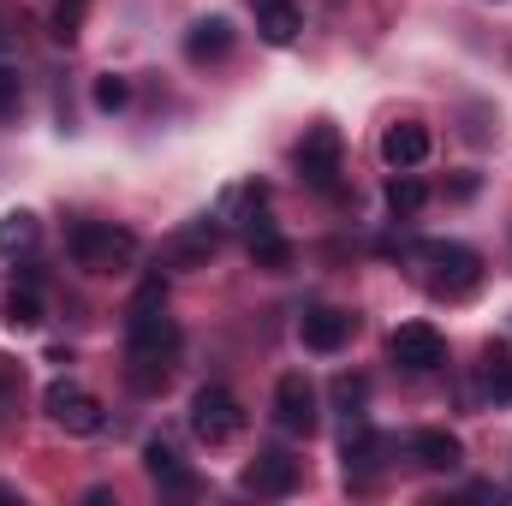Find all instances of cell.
<instances>
[{
  "label": "cell",
  "instance_id": "cell-1",
  "mask_svg": "<svg viewBox=\"0 0 512 506\" xmlns=\"http://www.w3.org/2000/svg\"><path fill=\"white\" fill-rule=\"evenodd\" d=\"M179 322L167 316V304H131L126 316V381L137 393H161L173 381V364H179Z\"/></svg>",
  "mask_w": 512,
  "mask_h": 506
},
{
  "label": "cell",
  "instance_id": "cell-2",
  "mask_svg": "<svg viewBox=\"0 0 512 506\" xmlns=\"http://www.w3.org/2000/svg\"><path fill=\"white\" fill-rule=\"evenodd\" d=\"M66 251H72V262L84 274H131V262H137L143 245H137V233L114 227V221H78L66 233Z\"/></svg>",
  "mask_w": 512,
  "mask_h": 506
},
{
  "label": "cell",
  "instance_id": "cell-3",
  "mask_svg": "<svg viewBox=\"0 0 512 506\" xmlns=\"http://www.w3.org/2000/svg\"><path fill=\"white\" fill-rule=\"evenodd\" d=\"M411 256L429 268V292H435V298H465V292L483 280V256L471 251V245L429 239V245H411Z\"/></svg>",
  "mask_w": 512,
  "mask_h": 506
},
{
  "label": "cell",
  "instance_id": "cell-4",
  "mask_svg": "<svg viewBox=\"0 0 512 506\" xmlns=\"http://www.w3.org/2000/svg\"><path fill=\"white\" fill-rule=\"evenodd\" d=\"M298 179L310 191H340V173H346V143H340V126L316 120V126L298 137Z\"/></svg>",
  "mask_w": 512,
  "mask_h": 506
},
{
  "label": "cell",
  "instance_id": "cell-5",
  "mask_svg": "<svg viewBox=\"0 0 512 506\" xmlns=\"http://www.w3.org/2000/svg\"><path fill=\"white\" fill-rule=\"evenodd\" d=\"M239 429H245V405H239V393H233V387L209 381V387H197V393H191V435H197L203 447H227Z\"/></svg>",
  "mask_w": 512,
  "mask_h": 506
},
{
  "label": "cell",
  "instance_id": "cell-6",
  "mask_svg": "<svg viewBox=\"0 0 512 506\" xmlns=\"http://www.w3.org/2000/svg\"><path fill=\"white\" fill-rule=\"evenodd\" d=\"M42 411H48V423L54 429H66V435H102L108 429V411H102V399L90 393V387H78V381H48V393H42Z\"/></svg>",
  "mask_w": 512,
  "mask_h": 506
},
{
  "label": "cell",
  "instance_id": "cell-7",
  "mask_svg": "<svg viewBox=\"0 0 512 506\" xmlns=\"http://www.w3.org/2000/svg\"><path fill=\"white\" fill-rule=\"evenodd\" d=\"M387 358H393L399 370H411V376H429V370L447 364V340H441L429 322H399V328L387 334Z\"/></svg>",
  "mask_w": 512,
  "mask_h": 506
},
{
  "label": "cell",
  "instance_id": "cell-8",
  "mask_svg": "<svg viewBox=\"0 0 512 506\" xmlns=\"http://www.w3.org/2000/svg\"><path fill=\"white\" fill-rule=\"evenodd\" d=\"M274 429H286V435H316L322 429V411H316V387L304 376H280L274 381Z\"/></svg>",
  "mask_w": 512,
  "mask_h": 506
},
{
  "label": "cell",
  "instance_id": "cell-9",
  "mask_svg": "<svg viewBox=\"0 0 512 506\" xmlns=\"http://www.w3.org/2000/svg\"><path fill=\"white\" fill-rule=\"evenodd\" d=\"M340 459H346V483H352V489H370L387 465V441L364 423V417H352V423H346V441H340Z\"/></svg>",
  "mask_w": 512,
  "mask_h": 506
},
{
  "label": "cell",
  "instance_id": "cell-10",
  "mask_svg": "<svg viewBox=\"0 0 512 506\" xmlns=\"http://www.w3.org/2000/svg\"><path fill=\"white\" fill-rule=\"evenodd\" d=\"M298 477H304V465H298L286 447H262L251 465H245V477H239V483H245L251 495L280 501V495H292V489H298Z\"/></svg>",
  "mask_w": 512,
  "mask_h": 506
},
{
  "label": "cell",
  "instance_id": "cell-11",
  "mask_svg": "<svg viewBox=\"0 0 512 506\" xmlns=\"http://www.w3.org/2000/svg\"><path fill=\"white\" fill-rule=\"evenodd\" d=\"M215 251H221V221L203 215V221H191V227H179V233L167 239L161 262H167V268H197V262H209Z\"/></svg>",
  "mask_w": 512,
  "mask_h": 506
},
{
  "label": "cell",
  "instance_id": "cell-12",
  "mask_svg": "<svg viewBox=\"0 0 512 506\" xmlns=\"http://www.w3.org/2000/svg\"><path fill=\"white\" fill-rule=\"evenodd\" d=\"M352 328H358V316H352V310H334V304H316V310H304V322H298V334H304L310 352H340V346L352 340Z\"/></svg>",
  "mask_w": 512,
  "mask_h": 506
},
{
  "label": "cell",
  "instance_id": "cell-13",
  "mask_svg": "<svg viewBox=\"0 0 512 506\" xmlns=\"http://www.w3.org/2000/svg\"><path fill=\"white\" fill-rule=\"evenodd\" d=\"M382 161L393 173H411V167H423L429 161V126H417V120H399V126L382 131Z\"/></svg>",
  "mask_w": 512,
  "mask_h": 506
},
{
  "label": "cell",
  "instance_id": "cell-14",
  "mask_svg": "<svg viewBox=\"0 0 512 506\" xmlns=\"http://www.w3.org/2000/svg\"><path fill=\"white\" fill-rule=\"evenodd\" d=\"M411 459H417L423 471H459V465H465V441L447 435V429H417V435H411Z\"/></svg>",
  "mask_w": 512,
  "mask_h": 506
},
{
  "label": "cell",
  "instance_id": "cell-15",
  "mask_svg": "<svg viewBox=\"0 0 512 506\" xmlns=\"http://www.w3.org/2000/svg\"><path fill=\"white\" fill-rule=\"evenodd\" d=\"M298 30H304V12H298V0H256V36H262L268 48H286V42H298Z\"/></svg>",
  "mask_w": 512,
  "mask_h": 506
},
{
  "label": "cell",
  "instance_id": "cell-16",
  "mask_svg": "<svg viewBox=\"0 0 512 506\" xmlns=\"http://www.w3.org/2000/svg\"><path fill=\"white\" fill-rule=\"evenodd\" d=\"M143 471H149L167 495H191V489H197V477L185 471V459H179L167 441H149V447H143Z\"/></svg>",
  "mask_w": 512,
  "mask_h": 506
},
{
  "label": "cell",
  "instance_id": "cell-17",
  "mask_svg": "<svg viewBox=\"0 0 512 506\" xmlns=\"http://www.w3.org/2000/svg\"><path fill=\"white\" fill-rule=\"evenodd\" d=\"M227 48H233V24H227L221 12H215V18H197V24L185 30V54H191L197 66H209V60H221Z\"/></svg>",
  "mask_w": 512,
  "mask_h": 506
},
{
  "label": "cell",
  "instance_id": "cell-18",
  "mask_svg": "<svg viewBox=\"0 0 512 506\" xmlns=\"http://www.w3.org/2000/svg\"><path fill=\"white\" fill-rule=\"evenodd\" d=\"M477 370H483V399L489 405H512V346L507 340H489Z\"/></svg>",
  "mask_w": 512,
  "mask_h": 506
},
{
  "label": "cell",
  "instance_id": "cell-19",
  "mask_svg": "<svg viewBox=\"0 0 512 506\" xmlns=\"http://www.w3.org/2000/svg\"><path fill=\"white\" fill-rule=\"evenodd\" d=\"M245 245H251V262H256V268H268V274L292 268V245H286V239H280V227H274V221H262V215L251 221V239H245Z\"/></svg>",
  "mask_w": 512,
  "mask_h": 506
},
{
  "label": "cell",
  "instance_id": "cell-20",
  "mask_svg": "<svg viewBox=\"0 0 512 506\" xmlns=\"http://www.w3.org/2000/svg\"><path fill=\"white\" fill-rule=\"evenodd\" d=\"M262 203H268V191H262L256 179H251V185H227V191H221V209H215V221H239V227H251Z\"/></svg>",
  "mask_w": 512,
  "mask_h": 506
},
{
  "label": "cell",
  "instance_id": "cell-21",
  "mask_svg": "<svg viewBox=\"0 0 512 506\" xmlns=\"http://www.w3.org/2000/svg\"><path fill=\"white\" fill-rule=\"evenodd\" d=\"M36 239H42V221H36L30 209H12V215H0V256H24Z\"/></svg>",
  "mask_w": 512,
  "mask_h": 506
},
{
  "label": "cell",
  "instance_id": "cell-22",
  "mask_svg": "<svg viewBox=\"0 0 512 506\" xmlns=\"http://www.w3.org/2000/svg\"><path fill=\"white\" fill-rule=\"evenodd\" d=\"M6 328H12V334L42 328V292H36V286H18V292L6 298Z\"/></svg>",
  "mask_w": 512,
  "mask_h": 506
},
{
  "label": "cell",
  "instance_id": "cell-23",
  "mask_svg": "<svg viewBox=\"0 0 512 506\" xmlns=\"http://www.w3.org/2000/svg\"><path fill=\"white\" fill-rule=\"evenodd\" d=\"M423 203H429V185H423V179H411V173L387 179V209H393V215H417Z\"/></svg>",
  "mask_w": 512,
  "mask_h": 506
},
{
  "label": "cell",
  "instance_id": "cell-24",
  "mask_svg": "<svg viewBox=\"0 0 512 506\" xmlns=\"http://www.w3.org/2000/svg\"><path fill=\"white\" fill-rule=\"evenodd\" d=\"M90 96H96V108H102V114H120V108H126V102H131V84H126V78H120V72H102Z\"/></svg>",
  "mask_w": 512,
  "mask_h": 506
},
{
  "label": "cell",
  "instance_id": "cell-25",
  "mask_svg": "<svg viewBox=\"0 0 512 506\" xmlns=\"http://www.w3.org/2000/svg\"><path fill=\"white\" fill-rule=\"evenodd\" d=\"M18 399H24V364H12V358H0V423L18 411Z\"/></svg>",
  "mask_w": 512,
  "mask_h": 506
},
{
  "label": "cell",
  "instance_id": "cell-26",
  "mask_svg": "<svg viewBox=\"0 0 512 506\" xmlns=\"http://www.w3.org/2000/svg\"><path fill=\"white\" fill-rule=\"evenodd\" d=\"M18 108H24V78L0 66V120H18Z\"/></svg>",
  "mask_w": 512,
  "mask_h": 506
},
{
  "label": "cell",
  "instance_id": "cell-27",
  "mask_svg": "<svg viewBox=\"0 0 512 506\" xmlns=\"http://www.w3.org/2000/svg\"><path fill=\"white\" fill-rule=\"evenodd\" d=\"M370 399V381L364 376H340L334 381V405H346V417H358V405Z\"/></svg>",
  "mask_w": 512,
  "mask_h": 506
},
{
  "label": "cell",
  "instance_id": "cell-28",
  "mask_svg": "<svg viewBox=\"0 0 512 506\" xmlns=\"http://www.w3.org/2000/svg\"><path fill=\"white\" fill-rule=\"evenodd\" d=\"M84 6H90V0H60V6H54V36H60V42H72V36H78Z\"/></svg>",
  "mask_w": 512,
  "mask_h": 506
},
{
  "label": "cell",
  "instance_id": "cell-29",
  "mask_svg": "<svg viewBox=\"0 0 512 506\" xmlns=\"http://www.w3.org/2000/svg\"><path fill=\"white\" fill-rule=\"evenodd\" d=\"M0 48H12V30H6V18H0Z\"/></svg>",
  "mask_w": 512,
  "mask_h": 506
},
{
  "label": "cell",
  "instance_id": "cell-30",
  "mask_svg": "<svg viewBox=\"0 0 512 506\" xmlns=\"http://www.w3.org/2000/svg\"><path fill=\"white\" fill-rule=\"evenodd\" d=\"M0 501H18V489H6V483H0Z\"/></svg>",
  "mask_w": 512,
  "mask_h": 506
}]
</instances>
